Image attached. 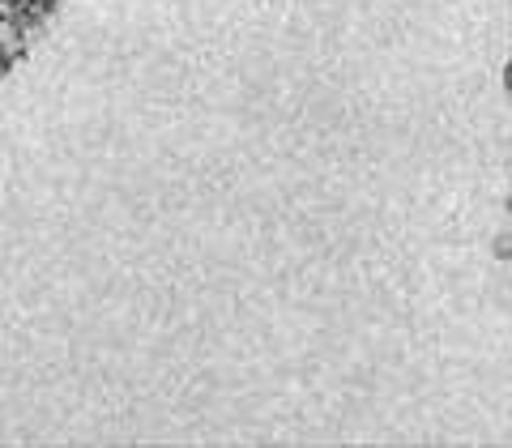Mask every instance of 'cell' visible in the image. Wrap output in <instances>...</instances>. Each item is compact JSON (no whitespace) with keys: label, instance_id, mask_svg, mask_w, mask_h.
<instances>
[{"label":"cell","instance_id":"cell-1","mask_svg":"<svg viewBox=\"0 0 512 448\" xmlns=\"http://www.w3.org/2000/svg\"><path fill=\"white\" fill-rule=\"evenodd\" d=\"M47 9H52V0H9V13H18L22 22H30V18H43Z\"/></svg>","mask_w":512,"mask_h":448},{"label":"cell","instance_id":"cell-2","mask_svg":"<svg viewBox=\"0 0 512 448\" xmlns=\"http://www.w3.org/2000/svg\"><path fill=\"white\" fill-rule=\"evenodd\" d=\"M0 64H9V39L0 35Z\"/></svg>","mask_w":512,"mask_h":448}]
</instances>
